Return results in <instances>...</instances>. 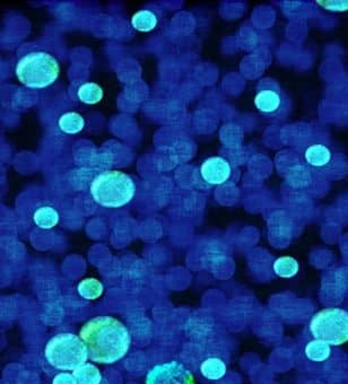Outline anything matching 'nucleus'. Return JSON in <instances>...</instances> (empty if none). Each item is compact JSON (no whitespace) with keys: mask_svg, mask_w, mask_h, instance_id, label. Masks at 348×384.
<instances>
[{"mask_svg":"<svg viewBox=\"0 0 348 384\" xmlns=\"http://www.w3.org/2000/svg\"><path fill=\"white\" fill-rule=\"evenodd\" d=\"M84 119L82 118L81 114L76 112L65 113L59 119V128L62 129V133L68 135L81 133L84 128Z\"/></svg>","mask_w":348,"mask_h":384,"instance_id":"obj_15","label":"nucleus"},{"mask_svg":"<svg viewBox=\"0 0 348 384\" xmlns=\"http://www.w3.org/2000/svg\"><path fill=\"white\" fill-rule=\"evenodd\" d=\"M318 5L323 7L325 10H332V12H345L348 8L347 1H323V0H318L316 1Z\"/></svg>","mask_w":348,"mask_h":384,"instance_id":"obj_19","label":"nucleus"},{"mask_svg":"<svg viewBox=\"0 0 348 384\" xmlns=\"http://www.w3.org/2000/svg\"><path fill=\"white\" fill-rule=\"evenodd\" d=\"M77 384H100L102 381V375L100 370L93 364L82 365L73 372Z\"/></svg>","mask_w":348,"mask_h":384,"instance_id":"obj_13","label":"nucleus"},{"mask_svg":"<svg viewBox=\"0 0 348 384\" xmlns=\"http://www.w3.org/2000/svg\"><path fill=\"white\" fill-rule=\"evenodd\" d=\"M77 95L83 103L93 105L103 99V90L95 83H86L79 88Z\"/></svg>","mask_w":348,"mask_h":384,"instance_id":"obj_17","label":"nucleus"},{"mask_svg":"<svg viewBox=\"0 0 348 384\" xmlns=\"http://www.w3.org/2000/svg\"><path fill=\"white\" fill-rule=\"evenodd\" d=\"M310 331L329 346L344 345L348 342L347 311L337 307L320 311L311 320Z\"/></svg>","mask_w":348,"mask_h":384,"instance_id":"obj_5","label":"nucleus"},{"mask_svg":"<svg viewBox=\"0 0 348 384\" xmlns=\"http://www.w3.org/2000/svg\"><path fill=\"white\" fill-rule=\"evenodd\" d=\"M158 17L151 10H139L132 16V24L138 32H151L158 25Z\"/></svg>","mask_w":348,"mask_h":384,"instance_id":"obj_14","label":"nucleus"},{"mask_svg":"<svg viewBox=\"0 0 348 384\" xmlns=\"http://www.w3.org/2000/svg\"><path fill=\"white\" fill-rule=\"evenodd\" d=\"M200 173L207 183L219 185L225 183L231 178L232 168L229 162L223 157H210L203 162Z\"/></svg>","mask_w":348,"mask_h":384,"instance_id":"obj_9","label":"nucleus"},{"mask_svg":"<svg viewBox=\"0 0 348 384\" xmlns=\"http://www.w3.org/2000/svg\"><path fill=\"white\" fill-rule=\"evenodd\" d=\"M60 220L58 210L51 206L40 207L33 215V220L40 229H50L57 226Z\"/></svg>","mask_w":348,"mask_h":384,"instance_id":"obj_10","label":"nucleus"},{"mask_svg":"<svg viewBox=\"0 0 348 384\" xmlns=\"http://www.w3.org/2000/svg\"><path fill=\"white\" fill-rule=\"evenodd\" d=\"M255 105L264 116L282 119L290 113L292 104L288 97L274 81V85L261 88L256 94Z\"/></svg>","mask_w":348,"mask_h":384,"instance_id":"obj_6","label":"nucleus"},{"mask_svg":"<svg viewBox=\"0 0 348 384\" xmlns=\"http://www.w3.org/2000/svg\"><path fill=\"white\" fill-rule=\"evenodd\" d=\"M200 372L208 380L216 381L226 374V365L222 359L212 357L203 361V364L200 366Z\"/></svg>","mask_w":348,"mask_h":384,"instance_id":"obj_12","label":"nucleus"},{"mask_svg":"<svg viewBox=\"0 0 348 384\" xmlns=\"http://www.w3.org/2000/svg\"><path fill=\"white\" fill-rule=\"evenodd\" d=\"M135 194V182L123 172H102L90 183V194L94 201L105 208L126 206Z\"/></svg>","mask_w":348,"mask_h":384,"instance_id":"obj_2","label":"nucleus"},{"mask_svg":"<svg viewBox=\"0 0 348 384\" xmlns=\"http://www.w3.org/2000/svg\"><path fill=\"white\" fill-rule=\"evenodd\" d=\"M78 293L85 300H97L103 293V285L95 278H86L78 285Z\"/></svg>","mask_w":348,"mask_h":384,"instance_id":"obj_16","label":"nucleus"},{"mask_svg":"<svg viewBox=\"0 0 348 384\" xmlns=\"http://www.w3.org/2000/svg\"><path fill=\"white\" fill-rule=\"evenodd\" d=\"M306 355L310 361H316V363H323L332 355V347L326 344V342H320V340H312L306 346Z\"/></svg>","mask_w":348,"mask_h":384,"instance_id":"obj_11","label":"nucleus"},{"mask_svg":"<svg viewBox=\"0 0 348 384\" xmlns=\"http://www.w3.org/2000/svg\"><path fill=\"white\" fill-rule=\"evenodd\" d=\"M60 74V66L53 55L45 51H34L17 62L16 76L26 88L42 90L53 84Z\"/></svg>","mask_w":348,"mask_h":384,"instance_id":"obj_3","label":"nucleus"},{"mask_svg":"<svg viewBox=\"0 0 348 384\" xmlns=\"http://www.w3.org/2000/svg\"><path fill=\"white\" fill-rule=\"evenodd\" d=\"M275 274L282 278H292L299 272V262L292 257H282L274 262Z\"/></svg>","mask_w":348,"mask_h":384,"instance_id":"obj_18","label":"nucleus"},{"mask_svg":"<svg viewBox=\"0 0 348 384\" xmlns=\"http://www.w3.org/2000/svg\"><path fill=\"white\" fill-rule=\"evenodd\" d=\"M52 384H77L74 374L71 373H60V374L55 375Z\"/></svg>","mask_w":348,"mask_h":384,"instance_id":"obj_20","label":"nucleus"},{"mask_svg":"<svg viewBox=\"0 0 348 384\" xmlns=\"http://www.w3.org/2000/svg\"><path fill=\"white\" fill-rule=\"evenodd\" d=\"M337 152L323 142H312L304 149V161L316 171H328L337 162Z\"/></svg>","mask_w":348,"mask_h":384,"instance_id":"obj_8","label":"nucleus"},{"mask_svg":"<svg viewBox=\"0 0 348 384\" xmlns=\"http://www.w3.org/2000/svg\"><path fill=\"white\" fill-rule=\"evenodd\" d=\"M45 355L57 370L74 372L86 363L88 350L81 337L74 333H58L45 346Z\"/></svg>","mask_w":348,"mask_h":384,"instance_id":"obj_4","label":"nucleus"},{"mask_svg":"<svg viewBox=\"0 0 348 384\" xmlns=\"http://www.w3.org/2000/svg\"><path fill=\"white\" fill-rule=\"evenodd\" d=\"M88 359L99 364H113L125 357L130 345L129 330L112 316H97L85 323L79 333Z\"/></svg>","mask_w":348,"mask_h":384,"instance_id":"obj_1","label":"nucleus"},{"mask_svg":"<svg viewBox=\"0 0 348 384\" xmlns=\"http://www.w3.org/2000/svg\"><path fill=\"white\" fill-rule=\"evenodd\" d=\"M146 384H195L192 373L179 361L156 365L146 376Z\"/></svg>","mask_w":348,"mask_h":384,"instance_id":"obj_7","label":"nucleus"}]
</instances>
